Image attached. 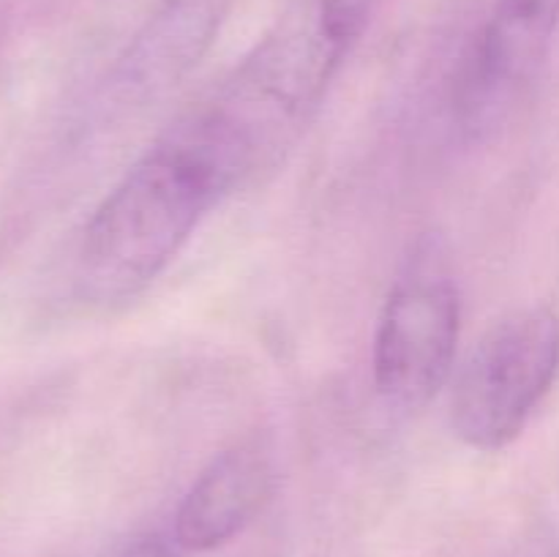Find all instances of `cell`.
<instances>
[{"label":"cell","mask_w":559,"mask_h":557,"mask_svg":"<svg viewBox=\"0 0 559 557\" xmlns=\"http://www.w3.org/2000/svg\"><path fill=\"white\" fill-rule=\"evenodd\" d=\"M374 5L377 0H287L222 85L186 109L235 189L276 167L300 140Z\"/></svg>","instance_id":"cell-1"},{"label":"cell","mask_w":559,"mask_h":557,"mask_svg":"<svg viewBox=\"0 0 559 557\" xmlns=\"http://www.w3.org/2000/svg\"><path fill=\"white\" fill-rule=\"evenodd\" d=\"M233 183L183 118L175 120L93 211L76 251V284L93 304L151 287Z\"/></svg>","instance_id":"cell-2"},{"label":"cell","mask_w":559,"mask_h":557,"mask_svg":"<svg viewBox=\"0 0 559 557\" xmlns=\"http://www.w3.org/2000/svg\"><path fill=\"white\" fill-rule=\"evenodd\" d=\"M462 300L445 244L420 238L382 306L371 371L382 402L396 410L426 407L453 371Z\"/></svg>","instance_id":"cell-3"},{"label":"cell","mask_w":559,"mask_h":557,"mask_svg":"<svg viewBox=\"0 0 559 557\" xmlns=\"http://www.w3.org/2000/svg\"><path fill=\"white\" fill-rule=\"evenodd\" d=\"M559 375V317L546 306L502 317L459 369L451 426L464 446L500 451L511 446Z\"/></svg>","instance_id":"cell-4"},{"label":"cell","mask_w":559,"mask_h":557,"mask_svg":"<svg viewBox=\"0 0 559 557\" xmlns=\"http://www.w3.org/2000/svg\"><path fill=\"white\" fill-rule=\"evenodd\" d=\"M559 31V0H497L462 69L456 109L469 131L495 129L544 71Z\"/></svg>","instance_id":"cell-5"},{"label":"cell","mask_w":559,"mask_h":557,"mask_svg":"<svg viewBox=\"0 0 559 557\" xmlns=\"http://www.w3.org/2000/svg\"><path fill=\"white\" fill-rule=\"evenodd\" d=\"M233 0H162L109 74L118 107L136 109L178 87L216 44Z\"/></svg>","instance_id":"cell-6"},{"label":"cell","mask_w":559,"mask_h":557,"mask_svg":"<svg viewBox=\"0 0 559 557\" xmlns=\"http://www.w3.org/2000/svg\"><path fill=\"white\" fill-rule=\"evenodd\" d=\"M276 486L271 448L260 440L235 442L207 462L175 517L173 538L186 552H211L243 533Z\"/></svg>","instance_id":"cell-7"},{"label":"cell","mask_w":559,"mask_h":557,"mask_svg":"<svg viewBox=\"0 0 559 557\" xmlns=\"http://www.w3.org/2000/svg\"><path fill=\"white\" fill-rule=\"evenodd\" d=\"M183 546L167 535H145L126 546L118 557H183Z\"/></svg>","instance_id":"cell-8"}]
</instances>
